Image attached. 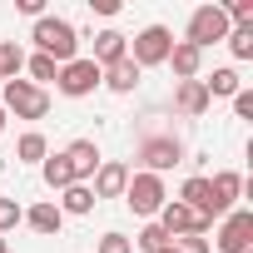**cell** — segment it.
<instances>
[{"mask_svg": "<svg viewBox=\"0 0 253 253\" xmlns=\"http://www.w3.org/2000/svg\"><path fill=\"white\" fill-rule=\"evenodd\" d=\"M30 40H35V45H40V55H50L55 65L80 60V35H75V25H70L65 15H40V20H35V30H30Z\"/></svg>", "mask_w": 253, "mask_h": 253, "instance_id": "obj_1", "label": "cell"}, {"mask_svg": "<svg viewBox=\"0 0 253 253\" xmlns=\"http://www.w3.org/2000/svg\"><path fill=\"white\" fill-rule=\"evenodd\" d=\"M124 204H129L139 218H159V209L169 204V189H164V179L159 174H129V184H124Z\"/></svg>", "mask_w": 253, "mask_h": 253, "instance_id": "obj_2", "label": "cell"}, {"mask_svg": "<svg viewBox=\"0 0 253 253\" xmlns=\"http://www.w3.org/2000/svg\"><path fill=\"white\" fill-rule=\"evenodd\" d=\"M0 94H5L0 109L15 114V119H45V114H50V89H35L30 80H5Z\"/></svg>", "mask_w": 253, "mask_h": 253, "instance_id": "obj_3", "label": "cell"}, {"mask_svg": "<svg viewBox=\"0 0 253 253\" xmlns=\"http://www.w3.org/2000/svg\"><path fill=\"white\" fill-rule=\"evenodd\" d=\"M228 15H223V5H199L194 15H189V45L194 50H209V45H218V40H228Z\"/></svg>", "mask_w": 253, "mask_h": 253, "instance_id": "obj_4", "label": "cell"}, {"mask_svg": "<svg viewBox=\"0 0 253 253\" xmlns=\"http://www.w3.org/2000/svg\"><path fill=\"white\" fill-rule=\"evenodd\" d=\"M169 50H174V35H169L164 25H144V30L134 35V45H129V60H134L139 70H149V65H164Z\"/></svg>", "mask_w": 253, "mask_h": 253, "instance_id": "obj_5", "label": "cell"}, {"mask_svg": "<svg viewBox=\"0 0 253 253\" xmlns=\"http://www.w3.org/2000/svg\"><path fill=\"white\" fill-rule=\"evenodd\" d=\"M55 89H60V94H70V99H84V94H94V89H99V65H94L89 55H80V60L60 65V80H55Z\"/></svg>", "mask_w": 253, "mask_h": 253, "instance_id": "obj_6", "label": "cell"}, {"mask_svg": "<svg viewBox=\"0 0 253 253\" xmlns=\"http://www.w3.org/2000/svg\"><path fill=\"white\" fill-rule=\"evenodd\" d=\"M134 159L144 164V174H159V179H164V169H174V164L184 159V144H179L174 134H149Z\"/></svg>", "mask_w": 253, "mask_h": 253, "instance_id": "obj_7", "label": "cell"}, {"mask_svg": "<svg viewBox=\"0 0 253 253\" xmlns=\"http://www.w3.org/2000/svg\"><path fill=\"white\" fill-rule=\"evenodd\" d=\"M154 223H159V228H164L169 238H189V233H199V238H204V233L213 228V223H209L204 213H194V209H184L179 199H169V204L159 209V218H154Z\"/></svg>", "mask_w": 253, "mask_h": 253, "instance_id": "obj_8", "label": "cell"}, {"mask_svg": "<svg viewBox=\"0 0 253 253\" xmlns=\"http://www.w3.org/2000/svg\"><path fill=\"white\" fill-rule=\"evenodd\" d=\"M218 248L223 253H253V209H228L223 213Z\"/></svg>", "mask_w": 253, "mask_h": 253, "instance_id": "obj_9", "label": "cell"}, {"mask_svg": "<svg viewBox=\"0 0 253 253\" xmlns=\"http://www.w3.org/2000/svg\"><path fill=\"white\" fill-rule=\"evenodd\" d=\"M238 194H243V174H233V169L213 174V179H209V218H223V213L238 204Z\"/></svg>", "mask_w": 253, "mask_h": 253, "instance_id": "obj_10", "label": "cell"}, {"mask_svg": "<svg viewBox=\"0 0 253 253\" xmlns=\"http://www.w3.org/2000/svg\"><path fill=\"white\" fill-rule=\"evenodd\" d=\"M129 174H134L129 164H119V159H99L89 194H94V199H124V184H129Z\"/></svg>", "mask_w": 253, "mask_h": 253, "instance_id": "obj_11", "label": "cell"}, {"mask_svg": "<svg viewBox=\"0 0 253 253\" xmlns=\"http://www.w3.org/2000/svg\"><path fill=\"white\" fill-rule=\"evenodd\" d=\"M60 154L70 159V174H75V184L94 179V169H99V144H94V139H70Z\"/></svg>", "mask_w": 253, "mask_h": 253, "instance_id": "obj_12", "label": "cell"}, {"mask_svg": "<svg viewBox=\"0 0 253 253\" xmlns=\"http://www.w3.org/2000/svg\"><path fill=\"white\" fill-rule=\"evenodd\" d=\"M209 104H213V99H209L204 80H179V84H174V109H179L184 119H199Z\"/></svg>", "mask_w": 253, "mask_h": 253, "instance_id": "obj_13", "label": "cell"}, {"mask_svg": "<svg viewBox=\"0 0 253 253\" xmlns=\"http://www.w3.org/2000/svg\"><path fill=\"white\" fill-rule=\"evenodd\" d=\"M139 75H144V70H139L129 55H124V60H114V65H104V70H99V84H104V89H114V94H134Z\"/></svg>", "mask_w": 253, "mask_h": 253, "instance_id": "obj_14", "label": "cell"}, {"mask_svg": "<svg viewBox=\"0 0 253 253\" xmlns=\"http://www.w3.org/2000/svg\"><path fill=\"white\" fill-rule=\"evenodd\" d=\"M124 55H129V35H119V30H99L94 35V65L104 70V65H114V60H124Z\"/></svg>", "mask_w": 253, "mask_h": 253, "instance_id": "obj_15", "label": "cell"}, {"mask_svg": "<svg viewBox=\"0 0 253 253\" xmlns=\"http://www.w3.org/2000/svg\"><path fill=\"white\" fill-rule=\"evenodd\" d=\"M164 65H174V80H199L204 50H194L189 40H174V50H169V60H164Z\"/></svg>", "mask_w": 253, "mask_h": 253, "instance_id": "obj_16", "label": "cell"}, {"mask_svg": "<svg viewBox=\"0 0 253 253\" xmlns=\"http://www.w3.org/2000/svg\"><path fill=\"white\" fill-rule=\"evenodd\" d=\"M94 194H89V184H70V189H60V213H75V218H84V213H94Z\"/></svg>", "mask_w": 253, "mask_h": 253, "instance_id": "obj_17", "label": "cell"}, {"mask_svg": "<svg viewBox=\"0 0 253 253\" xmlns=\"http://www.w3.org/2000/svg\"><path fill=\"white\" fill-rule=\"evenodd\" d=\"M25 223H30L35 233L55 238V233H60V223H65V213H60V209H55V199H50V204H35V209H25Z\"/></svg>", "mask_w": 253, "mask_h": 253, "instance_id": "obj_18", "label": "cell"}, {"mask_svg": "<svg viewBox=\"0 0 253 253\" xmlns=\"http://www.w3.org/2000/svg\"><path fill=\"white\" fill-rule=\"evenodd\" d=\"M45 154H50V139H45L40 129H25V134L15 139V159H20V164H45Z\"/></svg>", "mask_w": 253, "mask_h": 253, "instance_id": "obj_19", "label": "cell"}, {"mask_svg": "<svg viewBox=\"0 0 253 253\" xmlns=\"http://www.w3.org/2000/svg\"><path fill=\"white\" fill-rule=\"evenodd\" d=\"M179 204L209 218V179H204V174H194V179H184V189H179ZM209 223H213V218H209Z\"/></svg>", "mask_w": 253, "mask_h": 253, "instance_id": "obj_20", "label": "cell"}, {"mask_svg": "<svg viewBox=\"0 0 253 253\" xmlns=\"http://www.w3.org/2000/svg\"><path fill=\"white\" fill-rule=\"evenodd\" d=\"M204 89H209V99H233L243 84H238V70H233V65H223V70H213V75L204 80Z\"/></svg>", "mask_w": 253, "mask_h": 253, "instance_id": "obj_21", "label": "cell"}, {"mask_svg": "<svg viewBox=\"0 0 253 253\" xmlns=\"http://www.w3.org/2000/svg\"><path fill=\"white\" fill-rule=\"evenodd\" d=\"M40 174H45V189H55V194L75 184V174H70V159H65V154H45Z\"/></svg>", "mask_w": 253, "mask_h": 253, "instance_id": "obj_22", "label": "cell"}, {"mask_svg": "<svg viewBox=\"0 0 253 253\" xmlns=\"http://www.w3.org/2000/svg\"><path fill=\"white\" fill-rule=\"evenodd\" d=\"M25 70H30V84H35V89H45L50 80H60V65H55L50 55H40V50L25 60Z\"/></svg>", "mask_w": 253, "mask_h": 253, "instance_id": "obj_23", "label": "cell"}, {"mask_svg": "<svg viewBox=\"0 0 253 253\" xmlns=\"http://www.w3.org/2000/svg\"><path fill=\"white\" fill-rule=\"evenodd\" d=\"M20 70H25V50H20L15 40H0V75H5V80H20Z\"/></svg>", "mask_w": 253, "mask_h": 253, "instance_id": "obj_24", "label": "cell"}, {"mask_svg": "<svg viewBox=\"0 0 253 253\" xmlns=\"http://www.w3.org/2000/svg\"><path fill=\"white\" fill-rule=\"evenodd\" d=\"M169 243H174V238H169V233H164V228H159L154 218H149V223L139 228V238H134V248H144V253H164Z\"/></svg>", "mask_w": 253, "mask_h": 253, "instance_id": "obj_25", "label": "cell"}, {"mask_svg": "<svg viewBox=\"0 0 253 253\" xmlns=\"http://www.w3.org/2000/svg\"><path fill=\"white\" fill-rule=\"evenodd\" d=\"M228 50H233V60H253V25H233L228 30Z\"/></svg>", "mask_w": 253, "mask_h": 253, "instance_id": "obj_26", "label": "cell"}, {"mask_svg": "<svg viewBox=\"0 0 253 253\" xmlns=\"http://www.w3.org/2000/svg\"><path fill=\"white\" fill-rule=\"evenodd\" d=\"M15 223H25V209H20L15 199H0V238H5Z\"/></svg>", "mask_w": 253, "mask_h": 253, "instance_id": "obj_27", "label": "cell"}, {"mask_svg": "<svg viewBox=\"0 0 253 253\" xmlns=\"http://www.w3.org/2000/svg\"><path fill=\"white\" fill-rule=\"evenodd\" d=\"M94 253H134V243H129V238H124V233H104Z\"/></svg>", "mask_w": 253, "mask_h": 253, "instance_id": "obj_28", "label": "cell"}, {"mask_svg": "<svg viewBox=\"0 0 253 253\" xmlns=\"http://www.w3.org/2000/svg\"><path fill=\"white\" fill-rule=\"evenodd\" d=\"M174 253H213V248H209V238L189 233V238H174Z\"/></svg>", "mask_w": 253, "mask_h": 253, "instance_id": "obj_29", "label": "cell"}, {"mask_svg": "<svg viewBox=\"0 0 253 253\" xmlns=\"http://www.w3.org/2000/svg\"><path fill=\"white\" fill-rule=\"evenodd\" d=\"M233 114L238 119H253V89H238L233 94Z\"/></svg>", "mask_w": 253, "mask_h": 253, "instance_id": "obj_30", "label": "cell"}, {"mask_svg": "<svg viewBox=\"0 0 253 253\" xmlns=\"http://www.w3.org/2000/svg\"><path fill=\"white\" fill-rule=\"evenodd\" d=\"M15 5H20V15H30V20L45 15V0H15Z\"/></svg>", "mask_w": 253, "mask_h": 253, "instance_id": "obj_31", "label": "cell"}, {"mask_svg": "<svg viewBox=\"0 0 253 253\" xmlns=\"http://www.w3.org/2000/svg\"><path fill=\"white\" fill-rule=\"evenodd\" d=\"M89 5H94L99 15H119V0H89Z\"/></svg>", "mask_w": 253, "mask_h": 253, "instance_id": "obj_32", "label": "cell"}, {"mask_svg": "<svg viewBox=\"0 0 253 253\" xmlns=\"http://www.w3.org/2000/svg\"><path fill=\"white\" fill-rule=\"evenodd\" d=\"M0 134H5V109H0Z\"/></svg>", "mask_w": 253, "mask_h": 253, "instance_id": "obj_33", "label": "cell"}, {"mask_svg": "<svg viewBox=\"0 0 253 253\" xmlns=\"http://www.w3.org/2000/svg\"><path fill=\"white\" fill-rule=\"evenodd\" d=\"M0 253H10V243H5V238H0Z\"/></svg>", "mask_w": 253, "mask_h": 253, "instance_id": "obj_34", "label": "cell"}, {"mask_svg": "<svg viewBox=\"0 0 253 253\" xmlns=\"http://www.w3.org/2000/svg\"><path fill=\"white\" fill-rule=\"evenodd\" d=\"M164 253H174V243H169V248H164Z\"/></svg>", "mask_w": 253, "mask_h": 253, "instance_id": "obj_35", "label": "cell"}, {"mask_svg": "<svg viewBox=\"0 0 253 253\" xmlns=\"http://www.w3.org/2000/svg\"><path fill=\"white\" fill-rule=\"evenodd\" d=\"M0 84H5V75H0Z\"/></svg>", "mask_w": 253, "mask_h": 253, "instance_id": "obj_36", "label": "cell"}]
</instances>
